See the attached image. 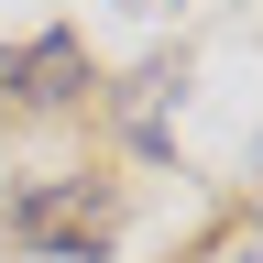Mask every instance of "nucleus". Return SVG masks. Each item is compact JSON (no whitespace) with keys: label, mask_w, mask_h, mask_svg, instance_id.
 Wrapping results in <instances>:
<instances>
[{"label":"nucleus","mask_w":263,"mask_h":263,"mask_svg":"<svg viewBox=\"0 0 263 263\" xmlns=\"http://www.w3.org/2000/svg\"><path fill=\"white\" fill-rule=\"evenodd\" d=\"M110 186H88V176H55V186H22L11 197V241L22 252H55V263H88L99 241H110Z\"/></svg>","instance_id":"nucleus-1"},{"label":"nucleus","mask_w":263,"mask_h":263,"mask_svg":"<svg viewBox=\"0 0 263 263\" xmlns=\"http://www.w3.org/2000/svg\"><path fill=\"white\" fill-rule=\"evenodd\" d=\"M0 88H11V99H33V110H66V99L88 88V66H77V33H33V44H11Z\"/></svg>","instance_id":"nucleus-2"},{"label":"nucleus","mask_w":263,"mask_h":263,"mask_svg":"<svg viewBox=\"0 0 263 263\" xmlns=\"http://www.w3.org/2000/svg\"><path fill=\"white\" fill-rule=\"evenodd\" d=\"M121 11H176V0H121Z\"/></svg>","instance_id":"nucleus-3"}]
</instances>
